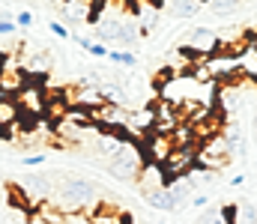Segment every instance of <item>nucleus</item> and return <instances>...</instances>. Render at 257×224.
<instances>
[{"instance_id": "nucleus-13", "label": "nucleus", "mask_w": 257, "mask_h": 224, "mask_svg": "<svg viewBox=\"0 0 257 224\" xmlns=\"http://www.w3.org/2000/svg\"><path fill=\"white\" fill-rule=\"evenodd\" d=\"M138 36H141V27L135 24V18H128L123 21V30H120V39H117V45H132V42H138Z\"/></svg>"}, {"instance_id": "nucleus-24", "label": "nucleus", "mask_w": 257, "mask_h": 224, "mask_svg": "<svg viewBox=\"0 0 257 224\" xmlns=\"http://www.w3.org/2000/svg\"><path fill=\"white\" fill-rule=\"evenodd\" d=\"M192 203L200 209V206H206V194H197V197H192Z\"/></svg>"}, {"instance_id": "nucleus-3", "label": "nucleus", "mask_w": 257, "mask_h": 224, "mask_svg": "<svg viewBox=\"0 0 257 224\" xmlns=\"http://www.w3.org/2000/svg\"><path fill=\"white\" fill-rule=\"evenodd\" d=\"M138 188H141V194H150V191H162V188H168L171 185V179H168V173H165V167L162 164H156V161H147L144 167H141V173H138Z\"/></svg>"}, {"instance_id": "nucleus-25", "label": "nucleus", "mask_w": 257, "mask_h": 224, "mask_svg": "<svg viewBox=\"0 0 257 224\" xmlns=\"http://www.w3.org/2000/svg\"><path fill=\"white\" fill-rule=\"evenodd\" d=\"M159 224H165V221H159Z\"/></svg>"}, {"instance_id": "nucleus-8", "label": "nucleus", "mask_w": 257, "mask_h": 224, "mask_svg": "<svg viewBox=\"0 0 257 224\" xmlns=\"http://www.w3.org/2000/svg\"><path fill=\"white\" fill-rule=\"evenodd\" d=\"M144 200H147L150 209H159V212H177V200L171 197L168 188H162V191H150V194H144Z\"/></svg>"}, {"instance_id": "nucleus-21", "label": "nucleus", "mask_w": 257, "mask_h": 224, "mask_svg": "<svg viewBox=\"0 0 257 224\" xmlns=\"http://www.w3.org/2000/svg\"><path fill=\"white\" fill-rule=\"evenodd\" d=\"M42 161H45V152H27V155L21 158V164H24V167H39Z\"/></svg>"}, {"instance_id": "nucleus-1", "label": "nucleus", "mask_w": 257, "mask_h": 224, "mask_svg": "<svg viewBox=\"0 0 257 224\" xmlns=\"http://www.w3.org/2000/svg\"><path fill=\"white\" fill-rule=\"evenodd\" d=\"M51 206H57L60 212H81L90 203H96V188L93 182L81 179V176H66L63 185H57L48 197Z\"/></svg>"}, {"instance_id": "nucleus-23", "label": "nucleus", "mask_w": 257, "mask_h": 224, "mask_svg": "<svg viewBox=\"0 0 257 224\" xmlns=\"http://www.w3.org/2000/svg\"><path fill=\"white\" fill-rule=\"evenodd\" d=\"M15 24H18V27H30V24H33V12H21V15L15 18Z\"/></svg>"}, {"instance_id": "nucleus-6", "label": "nucleus", "mask_w": 257, "mask_h": 224, "mask_svg": "<svg viewBox=\"0 0 257 224\" xmlns=\"http://www.w3.org/2000/svg\"><path fill=\"white\" fill-rule=\"evenodd\" d=\"M45 105H48V96L42 90H21L18 96L21 114H45Z\"/></svg>"}, {"instance_id": "nucleus-11", "label": "nucleus", "mask_w": 257, "mask_h": 224, "mask_svg": "<svg viewBox=\"0 0 257 224\" xmlns=\"http://www.w3.org/2000/svg\"><path fill=\"white\" fill-rule=\"evenodd\" d=\"M168 6L174 9V15H177V18H192V15H197V9H200V3H197V0H171Z\"/></svg>"}, {"instance_id": "nucleus-16", "label": "nucleus", "mask_w": 257, "mask_h": 224, "mask_svg": "<svg viewBox=\"0 0 257 224\" xmlns=\"http://www.w3.org/2000/svg\"><path fill=\"white\" fill-rule=\"evenodd\" d=\"M209 6H212L215 15H233L239 9V0H212Z\"/></svg>"}, {"instance_id": "nucleus-5", "label": "nucleus", "mask_w": 257, "mask_h": 224, "mask_svg": "<svg viewBox=\"0 0 257 224\" xmlns=\"http://www.w3.org/2000/svg\"><path fill=\"white\" fill-rule=\"evenodd\" d=\"M21 191L30 194V197H51L54 185H51V176L48 173H30L21 179Z\"/></svg>"}, {"instance_id": "nucleus-15", "label": "nucleus", "mask_w": 257, "mask_h": 224, "mask_svg": "<svg viewBox=\"0 0 257 224\" xmlns=\"http://www.w3.org/2000/svg\"><path fill=\"white\" fill-rule=\"evenodd\" d=\"M236 218H239V224H257L254 203H239V206H236Z\"/></svg>"}, {"instance_id": "nucleus-9", "label": "nucleus", "mask_w": 257, "mask_h": 224, "mask_svg": "<svg viewBox=\"0 0 257 224\" xmlns=\"http://www.w3.org/2000/svg\"><path fill=\"white\" fill-rule=\"evenodd\" d=\"M168 191H171V197L177 200V206H180V203H186V200H192V182H189V176L174 179V182L168 185Z\"/></svg>"}, {"instance_id": "nucleus-22", "label": "nucleus", "mask_w": 257, "mask_h": 224, "mask_svg": "<svg viewBox=\"0 0 257 224\" xmlns=\"http://www.w3.org/2000/svg\"><path fill=\"white\" fill-rule=\"evenodd\" d=\"M48 30H51V33H54L57 39H66V36H69V30H66L60 21H51V24H48Z\"/></svg>"}, {"instance_id": "nucleus-26", "label": "nucleus", "mask_w": 257, "mask_h": 224, "mask_svg": "<svg viewBox=\"0 0 257 224\" xmlns=\"http://www.w3.org/2000/svg\"><path fill=\"white\" fill-rule=\"evenodd\" d=\"M168 3H171V0H168Z\"/></svg>"}, {"instance_id": "nucleus-7", "label": "nucleus", "mask_w": 257, "mask_h": 224, "mask_svg": "<svg viewBox=\"0 0 257 224\" xmlns=\"http://www.w3.org/2000/svg\"><path fill=\"white\" fill-rule=\"evenodd\" d=\"M123 30V18H105L96 24V42H117Z\"/></svg>"}, {"instance_id": "nucleus-10", "label": "nucleus", "mask_w": 257, "mask_h": 224, "mask_svg": "<svg viewBox=\"0 0 257 224\" xmlns=\"http://www.w3.org/2000/svg\"><path fill=\"white\" fill-rule=\"evenodd\" d=\"M18 114H21V108H18V102H9V99H0V132L3 129H9L15 120H18Z\"/></svg>"}, {"instance_id": "nucleus-4", "label": "nucleus", "mask_w": 257, "mask_h": 224, "mask_svg": "<svg viewBox=\"0 0 257 224\" xmlns=\"http://www.w3.org/2000/svg\"><path fill=\"white\" fill-rule=\"evenodd\" d=\"M174 138L171 135H159V132H153V138H147V144L141 147L144 152V158L147 161H156V164H165L168 158H171V152H174Z\"/></svg>"}, {"instance_id": "nucleus-18", "label": "nucleus", "mask_w": 257, "mask_h": 224, "mask_svg": "<svg viewBox=\"0 0 257 224\" xmlns=\"http://www.w3.org/2000/svg\"><path fill=\"white\" fill-rule=\"evenodd\" d=\"M108 60L120 63V66H135V63H138V57H135L132 51H111V54H108Z\"/></svg>"}, {"instance_id": "nucleus-14", "label": "nucleus", "mask_w": 257, "mask_h": 224, "mask_svg": "<svg viewBox=\"0 0 257 224\" xmlns=\"http://www.w3.org/2000/svg\"><path fill=\"white\" fill-rule=\"evenodd\" d=\"M78 45H81L87 54H93V57H108V54H111L108 45H102V42H96V39H78Z\"/></svg>"}, {"instance_id": "nucleus-20", "label": "nucleus", "mask_w": 257, "mask_h": 224, "mask_svg": "<svg viewBox=\"0 0 257 224\" xmlns=\"http://www.w3.org/2000/svg\"><path fill=\"white\" fill-rule=\"evenodd\" d=\"M197 224H224V215H221V209H206L197 218Z\"/></svg>"}, {"instance_id": "nucleus-12", "label": "nucleus", "mask_w": 257, "mask_h": 224, "mask_svg": "<svg viewBox=\"0 0 257 224\" xmlns=\"http://www.w3.org/2000/svg\"><path fill=\"white\" fill-rule=\"evenodd\" d=\"M51 63H54V60H51V54H48V51H36L33 57H27V63H24V66H27L30 72H45V69H51Z\"/></svg>"}, {"instance_id": "nucleus-2", "label": "nucleus", "mask_w": 257, "mask_h": 224, "mask_svg": "<svg viewBox=\"0 0 257 224\" xmlns=\"http://www.w3.org/2000/svg\"><path fill=\"white\" fill-rule=\"evenodd\" d=\"M144 164H147V158H144L141 147L135 141H128V144H120L105 158V173L114 176V179H120V182H135Z\"/></svg>"}, {"instance_id": "nucleus-19", "label": "nucleus", "mask_w": 257, "mask_h": 224, "mask_svg": "<svg viewBox=\"0 0 257 224\" xmlns=\"http://www.w3.org/2000/svg\"><path fill=\"white\" fill-rule=\"evenodd\" d=\"M15 21H12V15L9 12H0V36H12L15 33Z\"/></svg>"}, {"instance_id": "nucleus-17", "label": "nucleus", "mask_w": 257, "mask_h": 224, "mask_svg": "<svg viewBox=\"0 0 257 224\" xmlns=\"http://www.w3.org/2000/svg\"><path fill=\"white\" fill-rule=\"evenodd\" d=\"M60 224H93V215L90 212H63V221Z\"/></svg>"}]
</instances>
